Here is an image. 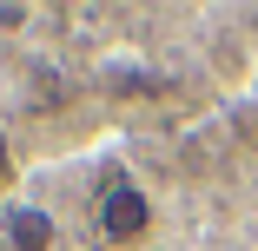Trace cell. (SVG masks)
<instances>
[{
    "mask_svg": "<svg viewBox=\"0 0 258 251\" xmlns=\"http://www.w3.org/2000/svg\"><path fill=\"white\" fill-rule=\"evenodd\" d=\"M152 198H146V185L139 179H126V172H113L106 185H99V205H93V225H99V238L106 244H146L152 238Z\"/></svg>",
    "mask_w": 258,
    "mask_h": 251,
    "instance_id": "cell-1",
    "label": "cell"
},
{
    "mask_svg": "<svg viewBox=\"0 0 258 251\" xmlns=\"http://www.w3.org/2000/svg\"><path fill=\"white\" fill-rule=\"evenodd\" d=\"M14 185V139H7V126H0V192Z\"/></svg>",
    "mask_w": 258,
    "mask_h": 251,
    "instance_id": "cell-4",
    "label": "cell"
},
{
    "mask_svg": "<svg viewBox=\"0 0 258 251\" xmlns=\"http://www.w3.org/2000/svg\"><path fill=\"white\" fill-rule=\"evenodd\" d=\"M0 244H7V251H53V244H60V225H53L46 205L14 198V205L0 212Z\"/></svg>",
    "mask_w": 258,
    "mask_h": 251,
    "instance_id": "cell-2",
    "label": "cell"
},
{
    "mask_svg": "<svg viewBox=\"0 0 258 251\" xmlns=\"http://www.w3.org/2000/svg\"><path fill=\"white\" fill-rule=\"evenodd\" d=\"M251 27H258V7H251Z\"/></svg>",
    "mask_w": 258,
    "mask_h": 251,
    "instance_id": "cell-5",
    "label": "cell"
},
{
    "mask_svg": "<svg viewBox=\"0 0 258 251\" xmlns=\"http://www.w3.org/2000/svg\"><path fill=\"white\" fill-rule=\"evenodd\" d=\"M33 20V7H20V0H7V7H0V27H7V33H20Z\"/></svg>",
    "mask_w": 258,
    "mask_h": 251,
    "instance_id": "cell-3",
    "label": "cell"
}]
</instances>
